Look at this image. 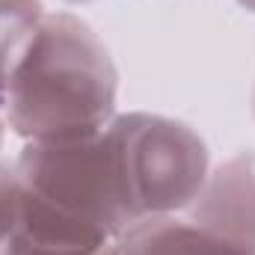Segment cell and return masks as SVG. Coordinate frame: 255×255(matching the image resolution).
<instances>
[{"mask_svg":"<svg viewBox=\"0 0 255 255\" xmlns=\"http://www.w3.org/2000/svg\"><path fill=\"white\" fill-rule=\"evenodd\" d=\"M21 184L18 253H92L130 226L104 133L27 142L15 160Z\"/></svg>","mask_w":255,"mask_h":255,"instance_id":"cell-1","label":"cell"},{"mask_svg":"<svg viewBox=\"0 0 255 255\" xmlns=\"http://www.w3.org/2000/svg\"><path fill=\"white\" fill-rule=\"evenodd\" d=\"M119 71L98 33L71 12H45L18 65L3 122L27 142L101 133L116 116Z\"/></svg>","mask_w":255,"mask_h":255,"instance_id":"cell-2","label":"cell"},{"mask_svg":"<svg viewBox=\"0 0 255 255\" xmlns=\"http://www.w3.org/2000/svg\"><path fill=\"white\" fill-rule=\"evenodd\" d=\"M101 133L130 226L145 217L187 211L208 181V148L202 136L178 119L125 113L113 116Z\"/></svg>","mask_w":255,"mask_h":255,"instance_id":"cell-3","label":"cell"},{"mask_svg":"<svg viewBox=\"0 0 255 255\" xmlns=\"http://www.w3.org/2000/svg\"><path fill=\"white\" fill-rule=\"evenodd\" d=\"M184 214L255 250V157L238 154L208 172Z\"/></svg>","mask_w":255,"mask_h":255,"instance_id":"cell-4","label":"cell"},{"mask_svg":"<svg viewBox=\"0 0 255 255\" xmlns=\"http://www.w3.org/2000/svg\"><path fill=\"white\" fill-rule=\"evenodd\" d=\"M122 255H255L253 247L181 214L145 217L116 241Z\"/></svg>","mask_w":255,"mask_h":255,"instance_id":"cell-5","label":"cell"},{"mask_svg":"<svg viewBox=\"0 0 255 255\" xmlns=\"http://www.w3.org/2000/svg\"><path fill=\"white\" fill-rule=\"evenodd\" d=\"M45 18L42 0H0V113L6 89L24 63L39 24Z\"/></svg>","mask_w":255,"mask_h":255,"instance_id":"cell-6","label":"cell"},{"mask_svg":"<svg viewBox=\"0 0 255 255\" xmlns=\"http://www.w3.org/2000/svg\"><path fill=\"white\" fill-rule=\"evenodd\" d=\"M21 232V184L15 163H0V255H15Z\"/></svg>","mask_w":255,"mask_h":255,"instance_id":"cell-7","label":"cell"},{"mask_svg":"<svg viewBox=\"0 0 255 255\" xmlns=\"http://www.w3.org/2000/svg\"><path fill=\"white\" fill-rule=\"evenodd\" d=\"M18 255H122L116 244H107L101 250H92V253H18Z\"/></svg>","mask_w":255,"mask_h":255,"instance_id":"cell-8","label":"cell"},{"mask_svg":"<svg viewBox=\"0 0 255 255\" xmlns=\"http://www.w3.org/2000/svg\"><path fill=\"white\" fill-rule=\"evenodd\" d=\"M244 9H250V12H255V0H238Z\"/></svg>","mask_w":255,"mask_h":255,"instance_id":"cell-9","label":"cell"},{"mask_svg":"<svg viewBox=\"0 0 255 255\" xmlns=\"http://www.w3.org/2000/svg\"><path fill=\"white\" fill-rule=\"evenodd\" d=\"M3 128H6V122H3V113H0V145H3Z\"/></svg>","mask_w":255,"mask_h":255,"instance_id":"cell-10","label":"cell"},{"mask_svg":"<svg viewBox=\"0 0 255 255\" xmlns=\"http://www.w3.org/2000/svg\"><path fill=\"white\" fill-rule=\"evenodd\" d=\"M65 3H89V0H65Z\"/></svg>","mask_w":255,"mask_h":255,"instance_id":"cell-11","label":"cell"}]
</instances>
